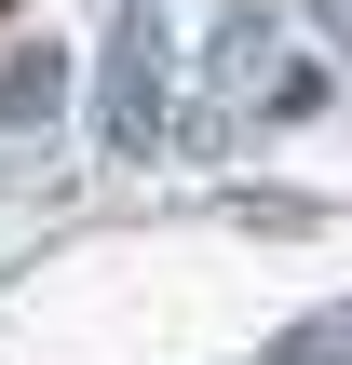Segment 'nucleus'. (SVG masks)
Listing matches in <instances>:
<instances>
[{
	"label": "nucleus",
	"mask_w": 352,
	"mask_h": 365,
	"mask_svg": "<svg viewBox=\"0 0 352 365\" xmlns=\"http://www.w3.org/2000/svg\"><path fill=\"white\" fill-rule=\"evenodd\" d=\"M95 122H109V149H149V135H163V14H149V0H122V27H109V95H95Z\"/></svg>",
	"instance_id": "obj_1"
},
{
	"label": "nucleus",
	"mask_w": 352,
	"mask_h": 365,
	"mask_svg": "<svg viewBox=\"0 0 352 365\" xmlns=\"http://www.w3.org/2000/svg\"><path fill=\"white\" fill-rule=\"evenodd\" d=\"M312 14H326V27H339V41H352V0H312Z\"/></svg>",
	"instance_id": "obj_4"
},
{
	"label": "nucleus",
	"mask_w": 352,
	"mask_h": 365,
	"mask_svg": "<svg viewBox=\"0 0 352 365\" xmlns=\"http://www.w3.org/2000/svg\"><path fill=\"white\" fill-rule=\"evenodd\" d=\"M285 365H352V312H326V325H312V339H298Z\"/></svg>",
	"instance_id": "obj_3"
},
{
	"label": "nucleus",
	"mask_w": 352,
	"mask_h": 365,
	"mask_svg": "<svg viewBox=\"0 0 352 365\" xmlns=\"http://www.w3.org/2000/svg\"><path fill=\"white\" fill-rule=\"evenodd\" d=\"M54 95H68V54H54V41H14V68H0V122L27 135V122H54Z\"/></svg>",
	"instance_id": "obj_2"
}]
</instances>
